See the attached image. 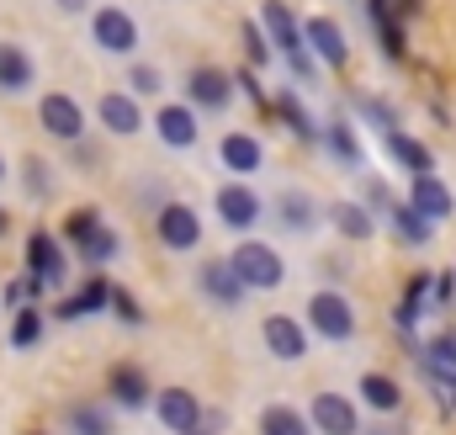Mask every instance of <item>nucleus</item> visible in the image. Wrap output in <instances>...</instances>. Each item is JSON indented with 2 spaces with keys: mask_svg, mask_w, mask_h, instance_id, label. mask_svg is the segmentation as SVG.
<instances>
[{
  "mask_svg": "<svg viewBox=\"0 0 456 435\" xmlns=\"http://www.w3.org/2000/svg\"><path fill=\"white\" fill-rule=\"evenodd\" d=\"M276 107H281V117L297 127V138H319V133H314V117L297 107V96H292V91H276Z\"/></svg>",
  "mask_w": 456,
  "mask_h": 435,
  "instance_id": "obj_29",
  "label": "nucleus"
},
{
  "mask_svg": "<svg viewBox=\"0 0 456 435\" xmlns=\"http://www.w3.org/2000/svg\"><path fill=\"white\" fill-rule=\"evenodd\" d=\"M91 32H96V43H102L107 53H133V48H138V27H133V16L117 11V5H102V11H96Z\"/></svg>",
  "mask_w": 456,
  "mask_h": 435,
  "instance_id": "obj_5",
  "label": "nucleus"
},
{
  "mask_svg": "<svg viewBox=\"0 0 456 435\" xmlns=\"http://www.w3.org/2000/svg\"><path fill=\"white\" fill-rule=\"evenodd\" d=\"M112 398L117 404H127V409H138V404L149 398V382H143L138 366H117L112 372Z\"/></svg>",
  "mask_w": 456,
  "mask_h": 435,
  "instance_id": "obj_25",
  "label": "nucleus"
},
{
  "mask_svg": "<svg viewBox=\"0 0 456 435\" xmlns=\"http://www.w3.org/2000/svg\"><path fill=\"white\" fill-rule=\"evenodd\" d=\"M75 425H80V435H107V414H96V409H75Z\"/></svg>",
  "mask_w": 456,
  "mask_h": 435,
  "instance_id": "obj_34",
  "label": "nucleus"
},
{
  "mask_svg": "<svg viewBox=\"0 0 456 435\" xmlns=\"http://www.w3.org/2000/svg\"><path fill=\"white\" fill-rule=\"evenodd\" d=\"M244 48H249V59H255V64H265V59H271V48L260 43V27H244Z\"/></svg>",
  "mask_w": 456,
  "mask_h": 435,
  "instance_id": "obj_36",
  "label": "nucleus"
},
{
  "mask_svg": "<svg viewBox=\"0 0 456 435\" xmlns=\"http://www.w3.org/2000/svg\"><path fill=\"white\" fill-rule=\"evenodd\" d=\"M308 324H314V334H324V340H350L355 334V308L345 303L340 292H314L308 298Z\"/></svg>",
  "mask_w": 456,
  "mask_h": 435,
  "instance_id": "obj_3",
  "label": "nucleus"
},
{
  "mask_svg": "<svg viewBox=\"0 0 456 435\" xmlns=\"http://www.w3.org/2000/svg\"><path fill=\"white\" fill-rule=\"evenodd\" d=\"M361 398H366L371 409H382V414H393L403 393H398V382H393V377H382V372H366V377H361Z\"/></svg>",
  "mask_w": 456,
  "mask_h": 435,
  "instance_id": "obj_23",
  "label": "nucleus"
},
{
  "mask_svg": "<svg viewBox=\"0 0 456 435\" xmlns=\"http://www.w3.org/2000/svg\"><path fill=\"white\" fill-rule=\"evenodd\" d=\"M202 287H208V298H213V303H224V308H239V303H244V292H249V287L228 271V260H208V266H202Z\"/></svg>",
  "mask_w": 456,
  "mask_h": 435,
  "instance_id": "obj_16",
  "label": "nucleus"
},
{
  "mask_svg": "<svg viewBox=\"0 0 456 435\" xmlns=\"http://www.w3.org/2000/svg\"><path fill=\"white\" fill-rule=\"evenodd\" d=\"M43 127L53 138H64V144H75L86 133V117H80V107L69 96H43Z\"/></svg>",
  "mask_w": 456,
  "mask_h": 435,
  "instance_id": "obj_11",
  "label": "nucleus"
},
{
  "mask_svg": "<svg viewBox=\"0 0 456 435\" xmlns=\"http://www.w3.org/2000/svg\"><path fill=\"white\" fill-rule=\"evenodd\" d=\"M260 435H308V414H297L287 404H271L260 414Z\"/></svg>",
  "mask_w": 456,
  "mask_h": 435,
  "instance_id": "obj_24",
  "label": "nucleus"
},
{
  "mask_svg": "<svg viewBox=\"0 0 456 435\" xmlns=\"http://www.w3.org/2000/svg\"><path fill=\"white\" fill-rule=\"evenodd\" d=\"M303 43H308L330 70H345V59H350V43H345L340 21H330V16H314V21L303 27Z\"/></svg>",
  "mask_w": 456,
  "mask_h": 435,
  "instance_id": "obj_7",
  "label": "nucleus"
},
{
  "mask_svg": "<svg viewBox=\"0 0 456 435\" xmlns=\"http://www.w3.org/2000/svg\"><path fill=\"white\" fill-rule=\"evenodd\" d=\"M228 271L244 282V287H260V292H271V287H281V255L271 250V244H255V239H244L233 255H228Z\"/></svg>",
  "mask_w": 456,
  "mask_h": 435,
  "instance_id": "obj_2",
  "label": "nucleus"
},
{
  "mask_svg": "<svg viewBox=\"0 0 456 435\" xmlns=\"http://www.w3.org/2000/svg\"><path fill=\"white\" fill-rule=\"evenodd\" d=\"M218 154H224V165L233 170V176H255L260 170V144L249 138V133H224V144H218Z\"/></svg>",
  "mask_w": 456,
  "mask_h": 435,
  "instance_id": "obj_18",
  "label": "nucleus"
},
{
  "mask_svg": "<svg viewBox=\"0 0 456 435\" xmlns=\"http://www.w3.org/2000/svg\"><path fill=\"white\" fill-rule=\"evenodd\" d=\"M0 181H5V160H0Z\"/></svg>",
  "mask_w": 456,
  "mask_h": 435,
  "instance_id": "obj_41",
  "label": "nucleus"
},
{
  "mask_svg": "<svg viewBox=\"0 0 456 435\" xmlns=\"http://www.w3.org/2000/svg\"><path fill=\"white\" fill-rule=\"evenodd\" d=\"M154 127H159V138L170 149H191L197 144V117H191V107H165L154 117Z\"/></svg>",
  "mask_w": 456,
  "mask_h": 435,
  "instance_id": "obj_20",
  "label": "nucleus"
},
{
  "mask_svg": "<svg viewBox=\"0 0 456 435\" xmlns=\"http://www.w3.org/2000/svg\"><path fill=\"white\" fill-rule=\"evenodd\" d=\"M393 234H398V239H409V244H425V239H430V228H436V223H425V218L414 213V208H409V202H403V208H393Z\"/></svg>",
  "mask_w": 456,
  "mask_h": 435,
  "instance_id": "obj_27",
  "label": "nucleus"
},
{
  "mask_svg": "<svg viewBox=\"0 0 456 435\" xmlns=\"http://www.w3.org/2000/svg\"><path fill=\"white\" fill-rule=\"evenodd\" d=\"M69 239H75V244L86 250V260H96V266L117 255V234L96 213H75V218H69Z\"/></svg>",
  "mask_w": 456,
  "mask_h": 435,
  "instance_id": "obj_4",
  "label": "nucleus"
},
{
  "mask_svg": "<svg viewBox=\"0 0 456 435\" xmlns=\"http://www.w3.org/2000/svg\"><path fill=\"white\" fill-rule=\"evenodd\" d=\"M414 213L425 218V223H446L456 213V197L436 181V176H414V202H409Z\"/></svg>",
  "mask_w": 456,
  "mask_h": 435,
  "instance_id": "obj_9",
  "label": "nucleus"
},
{
  "mask_svg": "<svg viewBox=\"0 0 456 435\" xmlns=\"http://www.w3.org/2000/svg\"><path fill=\"white\" fill-rule=\"evenodd\" d=\"M133 91H143V96H154V91H159V70H149V64H138V70H133Z\"/></svg>",
  "mask_w": 456,
  "mask_h": 435,
  "instance_id": "obj_35",
  "label": "nucleus"
},
{
  "mask_svg": "<svg viewBox=\"0 0 456 435\" xmlns=\"http://www.w3.org/2000/svg\"><path fill=\"white\" fill-rule=\"evenodd\" d=\"M276 208L287 213V218H281L287 228H308V223H314V202H308V197H281Z\"/></svg>",
  "mask_w": 456,
  "mask_h": 435,
  "instance_id": "obj_33",
  "label": "nucleus"
},
{
  "mask_svg": "<svg viewBox=\"0 0 456 435\" xmlns=\"http://www.w3.org/2000/svg\"><path fill=\"white\" fill-rule=\"evenodd\" d=\"M64 11H80V0H64Z\"/></svg>",
  "mask_w": 456,
  "mask_h": 435,
  "instance_id": "obj_37",
  "label": "nucleus"
},
{
  "mask_svg": "<svg viewBox=\"0 0 456 435\" xmlns=\"http://www.w3.org/2000/svg\"><path fill=\"white\" fill-rule=\"evenodd\" d=\"M37 329H43V319H37V308H32V303H27V308H16V324H11V345H21V350H27V345L37 340Z\"/></svg>",
  "mask_w": 456,
  "mask_h": 435,
  "instance_id": "obj_30",
  "label": "nucleus"
},
{
  "mask_svg": "<svg viewBox=\"0 0 456 435\" xmlns=\"http://www.w3.org/2000/svg\"><path fill=\"white\" fill-rule=\"evenodd\" d=\"M335 223H340V234H350V239H366L371 234V218L361 213V208H350V202L335 208Z\"/></svg>",
  "mask_w": 456,
  "mask_h": 435,
  "instance_id": "obj_31",
  "label": "nucleus"
},
{
  "mask_svg": "<svg viewBox=\"0 0 456 435\" xmlns=\"http://www.w3.org/2000/svg\"><path fill=\"white\" fill-rule=\"evenodd\" d=\"M107 303H112V287H107V282H91V287H86V292H80L75 303H64V308H59V319H80V314H102Z\"/></svg>",
  "mask_w": 456,
  "mask_h": 435,
  "instance_id": "obj_26",
  "label": "nucleus"
},
{
  "mask_svg": "<svg viewBox=\"0 0 456 435\" xmlns=\"http://www.w3.org/2000/svg\"><path fill=\"white\" fill-rule=\"evenodd\" d=\"M265 345H271V356H281V361H297L303 350H308V334L297 319H287V314H271L265 319Z\"/></svg>",
  "mask_w": 456,
  "mask_h": 435,
  "instance_id": "obj_12",
  "label": "nucleus"
},
{
  "mask_svg": "<svg viewBox=\"0 0 456 435\" xmlns=\"http://www.w3.org/2000/svg\"><path fill=\"white\" fill-rule=\"evenodd\" d=\"M330 149L340 154L345 165H361V144H355V133H350L345 122H335V127H330Z\"/></svg>",
  "mask_w": 456,
  "mask_h": 435,
  "instance_id": "obj_32",
  "label": "nucleus"
},
{
  "mask_svg": "<svg viewBox=\"0 0 456 435\" xmlns=\"http://www.w3.org/2000/svg\"><path fill=\"white\" fill-rule=\"evenodd\" d=\"M159 420H165V431H197V420H202V409H197V398L186 393V388H165L159 393Z\"/></svg>",
  "mask_w": 456,
  "mask_h": 435,
  "instance_id": "obj_13",
  "label": "nucleus"
},
{
  "mask_svg": "<svg viewBox=\"0 0 456 435\" xmlns=\"http://www.w3.org/2000/svg\"><path fill=\"white\" fill-rule=\"evenodd\" d=\"M96 111H102V127H107V133H122V138L143 127V111H138V102H133V96H122V91L102 96V107H96Z\"/></svg>",
  "mask_w": 456,
  "mask_h": 435,
  "instance_id": "obj_17",
  "label": "nucleus"
},
{
  "mask_svg": "<svg viewBox=\"0 0 456 435\" xmlns=\"http://www.w3.org/2000/svg\"><path fill=\"white\" fill-rule=\"evenodd\" d=\"M308 425H314V431H324V435H355V431H361L355 404H350V398H340V393H319V398H314Z\"/></svg>",
  "mask_w": 456,
  "mask_h": 435,
  "instance_id": "obj_6",
  "label": "nucleus"
},
{
  "mask_svg": "<svg viewBox=\"0 0 456 435\" xmlns=\"http://www.w3.org/2000/svg\"><path fill=\"white\" fill-rule=\"evenodd\" d=\"M27 260H32V287H53L64 276V250L53 244V234H32L27 239Z\"/></svg>",
  "mask_w": 456,
  "mask_h": 435,
  "instance_id": "obj_8",
  "label": "nucleus"
},
{
  "mask_svg": "<svg viewBox=\"0 0 456 435\" xmlns=\"http://www.w3.org/2000/svg\"><path fill=\"white\" fill-rule=\"evenodd\" d=\"M260 21H265V32H271V43H276V53H281L287 64H292V75H297V80H314V53H308V43H303V32H297V21H292V11L271 0Z\"/></svg>",
  "mask_w": 456,
  "mask_h": 435,
  "instance_id": "obj_1",
  "label": "nucleus"
},
{
  "mask_svg": "<svg viewBox=\"0 0 456 435\" xmlns=\"http://www.w3.org/2000/svg\"><path fill=\"white\" fill-rule=\"evenodd\" d=\"M387 154H393L403 170H414V176H430V149H425V144H414L403 127H398V133H387Z\"/></svg>",
  "mask_w": 456,
  "mask_h": 435,
  "instance_id": "obj_22",
  "label": "nucleus"
},
{
  "mask_svg": "<svg viewBox=\"0 0 456 435\" xmlns=\"http://www.w3.org/2000/svg\"><path fill=\"white\" fill-rule=\"evenodd\" d=\"M27 86H32V59H27V48L0 43V91H5V96H21Z\"/></svg>",
  "mask_w": 456,
  "mask_h": 435,
  "instance_id": "obj_19",
  "label": "nucleus"
},
{
  "mask_svg": "<svg viewBox=\"0 0 456 435\" xmlns=\"http://www.w3.org/2000/svg\"><path fill=\"white\" fill-rule=\"evenodd\" d=\"M181 435H208V431H181Z\"/></svg>",
  "mask_w": 456,
  "mask_h": 435,
  "instance_id": "obj_40",
  "label": "nucleus"
},
{
  "mask_svg": "<svg viewBox=\"0 0 456 435\" xmlns=\"http://www.w3.org/2000/svg\"><path fill=\"white\" fill-rule=\"evenodd\" d=\"M366 435H393V431H366Z\"/></svg>",
  "mask_w": 456,
  "mask_h": 435,
  "instance_id": "obj_39",
  "label": "nucleus"
},
{
  "mask_svg": "<svg viewBox=\"0 0 456 435\" xmlns=\"http://www.w3.org/2000/svg\"><path fill=\"white\" fill-rule=\"evenodd\" d=\"M366 11H371V27H377V37H382V53H387V59H403V27H398V16H393V0H366Z\"/></svg>",
  "mask_w": 456,
  "mask_h": 435,
  "instance_id": "obj_21",
  "label": "nucleus"
},
{
  "mask_svg": "<svg viewBox=\"0 0 456 435\" xmlns=\"http://www.w3.org/2000/svg\"><path fill=\"white\" fill-rule=\"evenodd\" d=\"M425 292H430V276H414L409 282V292H403V303H398V329H414V319H419V308H425Z\"/></svg>",
  "mask_w": 456,
  "mask_h": 435,
  "instance_id": "obj_28",
  "label": "nucleus"
},
{
  "mask_svg": "<svg viewBox=\"0 0 456 435\" xmlns=\"http://www.w3.org/2000/svg\"><path fill=\"white\" fill-rule=\"evenodd\" d=\"M0 234H5V208H0Z\"/></svg>",
  "mask_w": 456,
  "mask_h": 435,
  "instance_id": "obj_38",
  "label": "nucleus"
},
{
  "mask_svg": "<svg viewBox=\"0 0 456 435\" xmlns=\"http://www.w3.org/2000/svg\"><path fill=\"white\" fill-rule=\"evenodd\" d=\"M218 218L228 228H249V223H260V197L249 186H224L218 192Z\"/></svg>",
  "mask_w": 456,
  "mask_h": 435,
  "instance_id": "obj_15",
  "label": "nucleus"
},
{
  "mask_svg": "<svg viewBox=\"0 0 456 435\" xmlns=\"http://www.w3.org/2000/svg\"><path fill=\"white\" fill-rule=\"evenodd\" d=\"M228 91H233L228 70H213V64H202V70L186 80V96H191L197 107H228Z\"/></svg>",
  "mask_w": 456,
  "mask_h": 435,
  "instance_id": "obj_14",
  "label": "nucleus"
},
{
  "mask_svg": "<svg viewBox=\"0 0 456 435\" xmlns=\"http://www.w3.org/2000/svg\"><path fill=\"white\" fill-rule=\"evenodd\" d=\"M159 239L170 244V250H191L197 239H202V223L191 208H181V202H170V208H159Z\"/></svg>",
  "mask_w": 456,
  "mask_h": 435,
  "instance_id": "obj_10",
  "label": "nucleus"
}]
</instances>
